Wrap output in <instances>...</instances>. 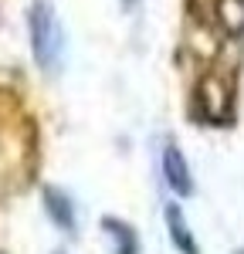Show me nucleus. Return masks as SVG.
<instances>
[{
  "instance_id": "7ed1b4c3",
  "label": "nucleus",
  "mask_w": 244,
  "mask_h": 254,
  "mask_svg": "<svg viewBox=\"0 0 244 254\" xmlns=\"http://www.w3.org/2000/svg\"><path fill=\"white\" fill-rule=\"evenodd\" d=\"M41 200H44V214L51 217V224L64 231V234H75L78 231V217H75V200L64 193L61 187H44L41 190Z\"/></svg>"
},
{
  "instance_id": "39448f33",
  "label": "nucleus",
  "mask_w": 244,
  "mask_h": 254,
  "mask_svg": "<svg viewBox=\"0 0 244 254\" xmlns=\"http://www.w3.org/2000/svg\"><path fill=\"white\" fill-rule=\"evenodd\" d=\"M102 231L112 237V251L116 254H139V234H136L125 220L105 217V220H102Z\"/></svg>"
},
{
  "instance_id": "20e7f679",
  "label": "nucleus",
  "mask_w": 244,
  "mask_h": 254,
  "mask_svg": "<svg viewBox=\"0 0 244 254\" xmlns=\"http://www.w3.org/2000/svg\"><path fill=\"white\" fill-rule=\"evenodd\" d=\"M166 231H170V241H173V248L180 254H200L197 248V241H193V231H190V224H186V217H183L180 203H166Z\"/></svg>"
},
{
  "instance_id": "6e6552de",
  "label": "nucleus",
  "mask_w": 244,
  "mask_h": 254,
  "mask_svg": "<svg viewBox=\"0 0 244 254\" xmlns=\"http://www.w3.org/2000/svg\"><path fill=\"white\" fill-rule=\"evenodd\" d=\"M55 254H68V251H55Z\"/></svg>"
},
{
  "instance_id": "f257e3e1",
  "label": "nucleus",
  "mask_w": 244,
  "mask_h": 254,
  "mask_svg": "<svg viewBox=\"0 0 244 254\" xmlns=\"http://www.w3.org/2000/svg\"><path fill=\"white\" fill-rule=\"evenodd\" d=\"M27 34H31V55L44 75H58L64 58V27L48 0H34L27 10Z\"/></svg>"
},
{
  "instance_id": "423d86ee",
  "label": "nucleus",
  "mask_w": 244,
  "mask_h": 254,
  "mask_svg": "<svg viewBox=\"0 0 244 254\" xmlns=\"http://www.w3.org/2000/svg\"><path fill=\"white\" fill-rule=\"evenodd\" d=\"M136 3H139V0H122V7H125V10H132Z\"/></svg>"
},
{
  "instance_id": "f03ea898",
  "label": "nucleus",
  "mask_w": 244,
  "mask_h": 254,
  "mask_svg": "<svg viewBox=\"0 0 244 254\" xmlns=\"http://www.w3.org/2000/svg\"><path fill=\"white\" fill-rule=\"evenodd\" d=\"M163 180H166V187L173 190L177 196H190L193 193V173H190V163L183 156V149L177 142H166L163 146Z\"/></svg>"
},
{
  "instance_id": "0eeeda50",
  "label": "nucleus",
  "mask_w": 244,
  "mask_h": 254,
  "mask_svg": "<svg viewBox=\"0 0 244 254\" xmlns=\"http://www.w3.org/2000/svg\"><path fill=\"white\" fill-rule=\"evenodd\" d=\"M234 254H244V248H238V251H234Z\"/></svg>"
}]
</instances>
